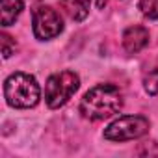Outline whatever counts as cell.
<instances>
[{
  "label": "cell",
  "instance_id": "cell-1",
  "mask_svg": "<svg viewBox=\"0 0 158 158\" xmlns=\"http://www.w3.org/2000/svg\"><path fill=\"white\" fill-rule=\"evenodd\" d=\"M123 108V95L114 84H99L91 88L80 101V114L91 121L112 117Z\"/></svg>",
  "mask_w": 158,
  "mask_h": 158
},
{
  "label": "cell",
  "instance_id": "cell-2",
  "mask_svg": "<svg viewBox=\"0 0 158 158\" xmlns=\"http://www.w3.org/2000/svg\"><path fill=\"white\" fill-rule=\"evenodd\" d=\"M6 102L13 108H32L39 102L41 89L37 80L28 73H13L4 82Z\"/></svg>",
  "mask_w": 158,
  "mask_h": 158
},
{
  "label": "cell",
  "instance_id": "cell-3",
  "mask_svg": "<svg viewBox=\"0 0 158 158\" xmlns=\"http://www.w3.org/2000/svg\"><path fill=\"white\" fill-rule=\"evenodd\" d=\"M80 88V78L74 71H61L48 76L45 86V99L48 108L63 106Z\"/></svg>",
  "mask_w": 158,
  "mask_h": 158
},
{
  "label": "cell",
  "instance_id": "cell-4",
  "mask_svg": "<svg viewBox=\"0 0 158 158\" xmlns=\"http://www.w3.org/2000/svg\"><path fill=\"white\" fill-rule=\"evenodd\" d=\"M149 119L143 115H123L108 125L104 138L110 141H128L141 138L149 132Z\"/></svg>",
  "mask_w": 158,
  "mask_h": 158
},
{
  "label": "cell",
  "instance_id": "cell-5",
  "mask_svg": "<svg viewBox=\"0 0 158 158\" xmlns=\"http://www.w3.org/2000/svg\"><path fill=\"white\" fill-rule=\"evenodd\" d=\"M32 24H34V35L37 39H52L60 35L63 30V21L56 10L45 4H35L32 10Z\"/></svg>",
  "mask_w": 158,
  "mask_h": 158
},
{
  "label": "cell",
  "instance_id": "cell-6",
  "mask_svg": "<svg viewBox=\"0 0 158 158\" xmlns=\"http://www.w3.org/2000/svg\"><path fill=\"white\" fill-rule=\"evenodd\" d=\"M147 43H149V30L145 26L134 24L123 32V47L128 54L139 52L141 48L147 47Z\"/></svg>",
  "mask_w": 158,
  "mask_h": 158
},
{
  "label": "cell",
  "instance_id": "cell-7",
  "mask_svg": "<svg viewBox=\"0 0 158 158\" xmlns=\"http://www.w3.org/2000/svg\"><path fill=\"white\" fill-rule=\"evenodd\" d=\"M89 4H91V0H60V8L74 23H80L88 17Z\"/></svg>",
  "mask_w": 158,
  "mask_h": 158
},
{
  "label": "cell",
  "instance_id": "cell-8",
  "mask_svg": "<svg viewBox=\"0 0 158 158\" xmlns=\"http://www.w3.org/2000/svg\"><path fill=\"white\" fill-rule=\"evenodd\" d=\"M23 0H2V26H11L23 13Z\"/></svg>",
  "mask_w": 158,
  "mask_h": 158
},
{
  "label": "cell",
  "instance_id": "cell-9",
  "mask_svg": "<svg viewBox=\"0 0 158 158\" xmlns=\"http://www.w3.org/2000/svg\"><path fill=\"white\" fill-rule=\"evenodd\" d=\"M138 8L147 19H158V0H139Z\"/></svg>",
  "mask_w": 158,
  "mask_h": 158
},
{
  "label": "cell",
  "instance_id": "cell-10",
  "mask_svg": "<svg viewBox=\"0 0 158 158\" xmlns=\"http://www.w3.org/2000/svg\"><path fill=\"white\" fill-rule=\"evenodd\" d=\"M143 84H145V91L149 95H156L158 93V69H152V71H149L145 74Z\"/></svg>",
  "mask_w": 158,
  "mask_h": 158
},
{
  "label": "cell",
  "instance_id": "cell-11",
  "mask_svg": "<svg viewBox=\"0 0 158 158\" xmlns=\"http://www.w3.org/2000/svg\"><path fill=\"white\" fill-rule=\"evenodd\" d=\"M0 39H2V54H4V58H10L15 52V39L10 37L8 34H2Z\"/></svg>",
  "mask_w": 158,
  "mask_h": 158
},
{
  "label": "cell",
  "instance_id": "cell-12",
  "mask_svg": "<svg viewBox=\"0 0 158 158\" xmlns=\"http://www.w3.org/2000/svg\"><path fill=\"white\" fill-rule=\"evenodd\" d=\"M119 2H121V0H119ZM110 4V0H97V6H99V10H102L104 6H108Z\"/></svg>",
  "mask_w": 158,
  "mask_h": 158
}]
</instances>
